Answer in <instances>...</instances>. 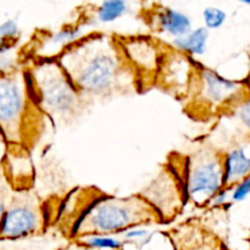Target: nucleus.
Wrapping results in <instances>:
<instances>
[{
    "instance_id": "14",
    "label": "nucleus",
    "mask_w": 250,
    "mask_h": 250,
    "mask_svg": "<svg viewBox=\"0 0 250 250\" xmlns=\"http://www.w3.org/2000/svg\"><path fill=\"white\" fill-rule=\"evenodd\" d=\"M175 250H229L211 232L194 226H183L167 233Z\"/></svg>"
},
{
    "instance_id": "4",
    "label": "nucleus",
    "mask_w": 250,
    "mask_h": 250,
    "mask_svg": "<svg viewBox=\"0 0 250 250\" xmlns=\"http://www.w3.org/2000/svg\"><path fill=\"white\" fill-rule=\"evenodd\" d=\"M26 70L32 98L53 124H68L82 114L88 103L58 59H33L26 65Z\"/></svg>"
},
{
    "instance_id": "15",
    "label": "nucleus",
    "mask_w": 250,
    "mask_h": 250,
    "mask_svg": "<svg viewBox=\"0 0 250 250\" xmlns=\"http://www.w3.org/2000/svg\"><path fill=\"white\" fill-rule=\"evenodd\" d=\"M210 33L205 26L192 28V31L178 38L171 39L170 45L176 50L182 51L192 58L203 56L208 50Z\"/></svg>"
},
{
    "instance_id": "8",
    "label": "nucleus",
    "mask_w": 250,
    "mask_h": 250,
    "mask_svg": "<svg viewBox=\"0 0 250 250\" xmlns=\"http://www.w3.org/2000/svg\"><path fill=\"white\" fill-rule=\"evenodd\" d=\"M198 63L194 58L166 44L154 87L185 103L194 84Z\"/></svg>"
},
{
    "instance_id": "28",
    "label": "nucleus",
    "mask_w": 250,
    "mask_h": 250,
    "mask_svg": "<svg viewBox=\"0 0 250 250\" xmlns=\"http://www.w3.org/2000/svg\"><path fill=\"white\" fill-rule=\"evenodd\" d=\"M119 250H122V249H119Z\"/></svg>"
},
{
    "instance_id": "25",
    "label": "nucleus",
    "mask_w": 250,
    "mask_h": 250,
    "mask_svg": "<svg viewBox=\"0 0 250 250\" xmlns=\"http://www.w3.org/2000/svg\"><path fill=\"white\" fill-rule=\"evenodd\" d=\"M149 232L146 229H141V227H134V229L126 231L127 238H142V237L148 236Z\"/></svg>"
},
{
    "instance_id": "17",
    "label": "nucleus",
    "mask_w": 250,
    "mask_h": 250,
    "mask_svg": "<svg viewBox=\"0 0 250 250\" xmlns=\"http://www.w3.org/2000/svg\"><path fill=\"white\" fill-rule=\"evenodd\" d=\"M203 26L207 27L209 31H216L222 28L227 22L229 15L224 9L219 6H207L202 12Z\"/></svg>"
},
{
    "instance_id": "12",
    "label": "nucleus",
    "mask_w": 250,
    "mask_h": 250,
    "mask_svg": "<svg viewBox=\"0 0 250 250\" xmlns=\"http://www.w3.org/2000/svg\"><path fill=\"white\" fill-rule=\"evenodd\" d=\"M221 153L227 188L250 176V134L242 131Z\"/></svg>"
},
{
    "instance_id": "2",
    "label": "nucleus",
    "mask_w": 250,
    "mask_h": 250,
    "mask_svg": "<svg viewBox=\"0 0 250 250\" xmlns=\"http://www.w3.org/2000/svg\"><path fill=\"white\" fill-rule=\"evenodd\" d=\"M154 224H164L163 219L141 193L129 197L100 193L76 222L70 239L98 234L111 236Z\"/></svg>"
},
{
    "instance_id": "10",
    "label": "nucleus",
    "mask_w": 250,
    "mask_h": 250,
    "mask_svg": "<svg viewBox=\"0 0 250 250\" xmlns=\"http://www.w3.org/2000/svg\"><path fill=\"white\" fill-rule=\"evenodd\" d=\"M141 194L155 208L164 224L175 220L187 203L182 177L168 166L164 167Z\"/></svg>"
},
{
    "instance_id": "11",
    "label": "nucleus",
    "mask_w": 250,
    "mask_h": 250,
    "mask_svg": "<svg viewBox=\"0 0 250 250\" xmlns=\"http://www.w3.org/2000/svg\"><path fill=\"white\" fill-rule=\"evenodd\" d=\"M141 16L151 31L171 39L185 36L193 28L192 20L186 12L160 1L144 4Z\"/></svg>"
},
{
    "instance_id": "20",
    "label": "nucleus",
    "mask_w": 250,
    "mask_h": 250,
    "mask_svg": "<svg viewBox=\"0 0 250 250\" xmlns=\"http://www.w3.org/2000/svg\"><path fill=\"white\" fill-rule=\"evenodd\" d=\"M14 190L15 188L12 187V185L7 180L5 173L0 172V226H1L5 211H6L7 205H9V202L11 199Z\"/></svg>"
},
{
    "instance_id": "26",
    "label": "nucleus",
    "mask_w": 250,
    "mask_h": 250,
    "mask_svg": "<svg viewBox=\"0 0 250 250\" xmlns=\"http://www.w3.org/2000/svg\"><path fill=\"white\" fill-rule=\"evenodd\" d=\"M236 1L241 2V4L247 5V6H249V7H250V0H236Z\"/></svg>"
},
{
    "instance_id": "3",
    "label": "nucleus",
    "mask_w": 250,
    "mask_h": 250,
    "mask_svg": "<svg viewBox=\"0 0 250 250\" xmlns=\"http://www.w3.org/2000/svg\"><path fill=\"white\" fill-rule=\"evenodd\" d=\"M43 117L32 98L26 65L0 70V133L7 146L28 148Z\"/></svg>"
},
{
    "instance_id": "23",
    "label": "nucleus",
    "mask_w": 250,
    "mask_h": 250,
    "mask_svg": "<svg viewBox=\"0 0 250 250\" xmlns=\"http://www.w3.org/2000/svg\"><path fill=\"white\" fill-rule=\"evenodd\" d=\"M231 202V188L225 187L224 189L220 190L211 200H210L209 205L212 208H222L227 205Z\"/></svg>"
},
{
    "instance_id": "18",
    "label": "nucleus",
    "mask_w": 250,
    "mask_h": 250,
    "mask_svg": "<svg viewBox=\"0 0 250 250\" xmlns=\"http://www.w3.org/2000/svg\"><path fill=\"white\" fill-rule=\"evenodd\" d=\"M229 115H233V117H236L243 132L250 134V93L234 106Z\"/></svg>"
},
{
    "instance_id": "1",
    "label": "nucleus",
    "mask_w": 250,
    "mask_h": 250,
    "mask_svg": "<svg viewBox=\"0 0 250 250\" xmlns=\"http://www.w3.org/2000/svg\"><path fill=\"white\" fill-rule=\"evenodd\" d=\"M56 59L87 103L141 92L119 37L93 32Z\"/></svg>"
},
{
    "instance_id": "24",
    "label": "nucleus",
    "mask_w": 250,
    "mask_h": 250,
    "mask_svg": "<svg viewBox=\"0 0 250 250\" xmlns=\"http://www.w3.org/2000/svg\"><path fill=\"white\" fill-rule=\"evenodd\" d=\"M59 250H95L93 248H89L88 246H85L82 241L80 239H71V243L67 246L62 247Z\"/></svg>"
},
{
    "instance_id": "27",
    "label": "nucleus",
    "mask_w": 250,
    "mask_h": 250,
    "mask_svg": "<svg viewBox=\"0 0 250 250\" xmlns=\"http://www.w3.org/2000/svg\"><path fill=\"white\" fill-rule=\"evenodd\" d=\"M247 81H248V83H249V87H250V70H249V75H248V77H247Z\"/></svg>"
},
{
    "instance_id": "16",
    "label": "nucleus",
    "mask_w": 250,
    "mask_h": 250,
    "mask_svg": "<svg viewBox=\"0 0 250 250\" xmlns=\"http://www.w3.org/2000/svg\"><path fill=\"white\" fill-rule=\"evenodd\" d=\"M128 10L126 0H103L100 4L92 5V9L85 10L82 19L89 24V20L94 19L99 23H112L125 16Z\"/></svg>"
},
{
    "instance_id": "22",
    "label": "nucleus",
    "mask_w": 250,
    "mask_h": 250,
    "mask_svg": "<svg viewBox=\"0 0 250 250\" xmlns=\"http://www.w3.org/2000/svg\"><path fill=\"white\" fill-rule=\"evenodd\" d=\"M20 26L15 20H5L0 24V37L10 44H14L20 37Z\"/></svg>"
},
{
    "instance_id": "9",
    "label": "nucleus",
    "mask_w": 250,
    "mask_h": 250,
    "mask_svg": "<svg viewBox=\"0 0 250 250\" xmlns=\"http://www.w3.org/2000/svg\"><path fill=\"white\" fill-rule=\"evenodd\" d=\"M119 41L127 61L136 73L139 90L144 92L154 87L166 44L151 36H124L119 37Z\"/></svg>"
},
{
    "instance_id": "13",
    "label": "nucleus",
    "mask_w": 250,
    "mask_h": 250,
    "mask_svg": "<svg viewBox=\"0 0 250 250\" xmlns=\"http://www.w3.org/2000/svg\"><path fill=\"white\" fill-rule=\"evenodd\" d=\"M84 26L87 24L80 19L78 21L65 24L59 31L48 32L39 43L38 49L42 53L34 59H56L66 48L85 36Z\"/></svg>"
},
{
    "instance_id": "7",
    "label": "nucleus",
    "mask_w": 250,
    "mask_h": 250,
    "mask_svg": "<svg viewBox=\"0 0 250 250\" xmlns=\"http://www.w3.org/2000/svg\"><path fill=\"white\" fill-rule=\"evenodd\" d=\"M49 226L46 207L28 189H15L0 226V241L43 234Z\"/></svg>"
},
{
    "instance_id": "6",
    "label": "nucleus",
    "mask_w": 250,
    "mask_h": 250,
    "mask_svg": "<svg viewBox=\"0 0 250 250\" xmlns=\"http://www.w3.org/2000/svg\"><path fill=\"white\" fill-rule=\"evenodd\" d=\"M182 181L187 202L198 207L209 205L226 187L221 149L204 144L186 156Z\"/></svg>"
},
{
    "instance_id": "5",
    "label": "nucleus",
    "mask_w": 250,
    "mask_h": 250,
    "mask_svg": "<svg viewBox=\"0 0 250 250\" xmlns=\"http://www.w3.org/2000/svg\"><path fill=\"white\" fill-rule=\"evenodd\" d=\"M249 93L250 87L247 78L233 80L198 63L194 84L185 102L186 111L197 120L229 115Z\"/></svg>"
},
{
    "instance_id": "21",
    "label": "nucleus",
    "mask_w": 250,
    "mask_h": 250,
    "mask_svg": "<svg viewBox=\"0 0 250 250\" xmlns=\"http://www.w3.org/2000/svg\"><path fill=\"white\" fill-rule=\"evenodd\" d=\"M250 197V176L237 182L231 187V202L243 203Z\"/></svg>"
},
{
    "instance_id": "19",
    "label": "nucleus",
    "mask_w": 250,
    "mask_h": 250,
    "mask_svg": "<svg viewBox=\"0 0 250 250\" xmlns=\"http://www.w3.org/2000/svg\"><path fill=\"white\" fill-rule=\"evenodd\" d=\"M85 246L93 249H122V243L116 238L106 236V234H98V236H89L80 239Z\"/></svg>"
}]
</instances>
